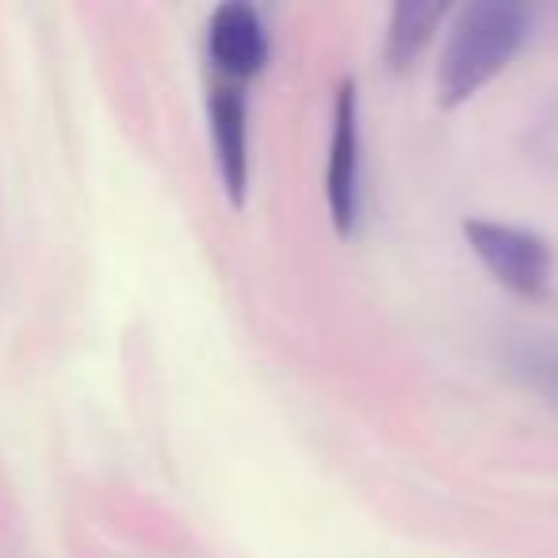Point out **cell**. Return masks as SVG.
Wrapping results in <instances>:
<instances>
[{
	"mask_svg": "<svg viewBox=\"0 0 558 558\" xmlns=\"http://www.w3.org/2000/svg\"><path fill=\"white\" fill-rule=\"evenodd\" d=\"M210 142L222 187L233 207H245L248 192V123H245V96L241 88L222 85L210 93Z\"/></svg>",
	"mask_w": 558,
	"mask_h": 558,
	"instance_id": "5b68a950",
	"label": "cell"
},
{
	"mask_svg": "<svg viewBox=\"0 0 558 558\" xmlns=\"http://www.w3.org/2000/svg\"><path fill=\"white\" fill-rule=\"evenodd\" d=\"M210 62L230 81H248L268 62V32L253 4H218L207 27Z\"/></svg>",
	"mask_w": 558,
	"mask_h": 558,
	"instance_id": "277c9868",
	"label": "cell"
},
{
	"mask_svg": "<svg viewBox=\"0 0 558 558\" xmlns=\"http://www.w3.org/2000/svg\"><path fill=\"white\" fill-rule=\"evenodd\" d=\"M527 39V12L520 4L501 0H482L459 9L456 24L448 32L436 70V93L440 108H459L471 100L478 88H486L505 65L517 58Z\"/></svg>",
	"mask_w": 558,
	"mask_h": 558,
	"instance_id": "6da1fadb",
	"label": "cell"
},
{
	"mask_svg": "<svg viewBox=\"0 0 558 558\" xmlns=\"http://www.w3.org/2000/svg\"><path fill=\"white\" fill-rule=\"evenodd\" d=\"M463 238L471 241L482 268L505 291H512L520 299H547L555 256H550V245L539 233L505 222H486V218H471V222H463Z\"/></svg>",
	"mask_w": 558,
	"mask_h": 558,
	"instance_id": "7a4b0ae2",
	"label": "cell"
},
{
	"mask_svg": "<svg viewBox=\"0 0 558 558\" xmlns=\"http://www.w3.org/2000/svg\"><path fill=\"white\" fill-rule=\"evenodd\" d=\"M512 372H517L535 395H543V402L558 410V352H539V349L520 352V356L512 360Z\"/></svg>",
	"mask_w": 558,
	"mask_h": 558,
	"instance_id": "52a82bcc",
	"label": "cell"
},
{
	"mask_svg": "<svg viewBox=\"0 0 558 558\" xmlns=\"http://www.w3.org/2000/svg\"><path fill=\"white\" fill-rule=\"evenodd\" d=\"M326 199H329L333 230L341 238H352L360 222V96L352 77H344L341 88H337Z\"/></svg>",
	"mask_w": 558,
	"mask_h": 558,
	"instance_id": "3957f363",
	"label": "cell"
},
{
	"mask_svg": "<svg viewBox=\"0 0 558 558\" xmlns=\"http://www.w3.org/2000/svg\"><path fill=\"white\" fill-rule=\"evenodd\" d=\"M440 16H444L440 4H421V0H402V4H395V12H390V32H387L390 70H405V65L417 62V54L428 47Z\"/></svg>",
	"mask_w": 558,
	"mask_h": 558,
	"instance_id": "8992f818",
	"label": "cell"
}]
</instances>
